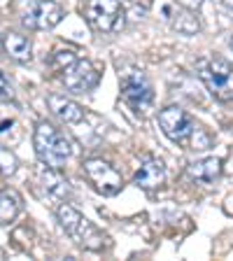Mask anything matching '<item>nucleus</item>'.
Listing matches in <instances>:
<instances>
[{"mask_svg": "<svg viewBox=\"0 0 233 261\" xmlns=\"http://www.w3.org/2000/svg\"><path fill=\"white\" fill-rule=\"evenodd\" d=\"M77 61V56H75V51H70V49H65V51H54V56H51V65H54L59 72H63L65 68L70 63H75Z\"/></svg>", "mask_w": 233, "mask_h": 261, "instance_id": "a211bd4d", "label": "nucleus"}, {"mask_svg": "<svg viewBox=\"0 0 233 261\" xmlns=\"http://www.w3.org/2000/svg\"><path fill=\"white\" fill-rule=\"evenodd\" d=\"M84 175L87 179L93 185V189L103 196H117L124 187V179H121V173L114 168L112 163L103 161V159H87L84 161Z\"/></svg>", "mask_w": 233, "mask_h": 261, "instance_id": "0eeeda50", "label": "nucleus"}, {"mask_svg": "<svg viewBox=\"0 0 233 261\" xmlns=\"http://www.w3.org/2000/svg\"><path fill=\"white\" fill-rule=\"evenodd\" d=\"M198 77L219 103H233V63L222 56H201L196 61Z\"/></svg>", "mask_w": 233, "mask_h": 261, "instance_id": "f03ea898", "label": "nucleus"}, {"mask_svg": "<svg viewBox=\"0 0 233 261\" xmlns=\"http://www.w3.org/2000/svg\"><path fill=\"white\" fill-rule=\"evenodd\" d=\"M187 175H189L191 179H196V182H205V185H210V182H215V179L222 175V161L215 159V156L191 161L189 166H187Z\"/></svg>", "mask_w": 233, "mask_h": 261, "instance_id": "4468645a", "label": "nucleus"}, {"mask_svg": "<svg viewBox=\"0 0 233 261\" xmlns=\"http://www.w3.org/2000/svg\"><path fill=\"white\" fill-rule=\"evenodd\" d=\"M166 182V166L159 156H145L136 173V185L145 191H154Z\"/></svg>", "mask_w": 233, "mask_h": 261, "instance_id": "9d476101", "label": "nucleus"}, {"mask_svg": "<svg viewBox=\"0 0 233 261\" xmlns=\"http://www.w3.org/2000/svg\"><path fill=\"white\" fill-rule=\"evenodd\" d=\"M224 5H226V7H228V10H231V12H233V0H224Z\"/></svg>", "mask_w": 233, "mask_h": 261, "instance_id": "412c9836", "label": "nucleus"}, {"mask_svg": "<svg viewBox=\"0 0 233 261\" xmlns=\"http://www.w3.org/2000/svg\"><path fill=\"white\" fill-rule=\"evenodd\" d=\"M21 210H23V198L19 191L14 189L0 191V226L14 222Z\"/></svg>", "mask_w": 233, "mask_h": 261, "instance_id": "dca6fc26", "label": "nucleus"}, {"mask_svg": "<svg viewBox=\"0 0 233 261\" xmlns=\"http://www.w3.org/2000/svg\"><path fill=\"white\" fill-rule=\"evenodd\" d=\"M226 42H228V47L233 49V35H228V38H226Z\"/></svg>", "mask_w": 233, "mask_h": 261, "instance_id": "4be33fe9", "label": "nucleus"}, {"mask_svg": "<svg viewBox=\"0 0 233 261\" xmlns=\"http://www.w3.org/2000/svg\"><path fill=\"white\" fill-rule=\"evenodd\" d=\"M7 98H12V84L7 82L5 72L0 70V100H7Z\"/></svg>", "mask_w": 233, "mask_h": 261, "instance_id": "6ab92c4d", "label": "nucleus"}, {"mask_svg": "<svg viewBox=\"0 0 233 261\" xmlns=\"http://www.w3.org/2000/svg\"><path fill=\"white\" fill-rule=\"evenodd\" d=\"M84 16L98 33H119L126 26V10L119 0H87Z\"/></svg>", "mask_w": 233, "mask_h": 261, "instance_id": "20e7f679", "label": "nucleus"}, {"mask_svg": "<svg viewBox=\"0 0 233 261\" xmlns=\"http://www.w3.org/2000/svg\"><path fill=\"white\" fill-rule=\"evenodd\" d=\"M56 219H59L61 228H63L65 233L70 236L80 247H84V250H89V252H103L105 250V245H108L105 243V240H108L105 233L98 231V228L93 226L77 207H72L70 203L63 201L59 207H56Z\"/></svg>", "mask_w": 233, "mask_h": 261, "instance_id": "f257e3e1", "label": "nucleus"}, {"mask_svg": "<svg viewBox=\"0 0 233 261\" xmlns=\"http://www.w3.org/2000/svg\"><path fill=\"white\" fill-rule=\"evenodd\" d=\"M61 82L65 84V89L72 93H89L98 87L100 82V72L98 68L87 59H77L75 63H70L61 72Z\"/></svg>", "mask_w": 233, "mask_h": 261, "instance_id": "1a4fd4ad", "label": "nucleus"}, {"mask_svg": "<svg viewBox=\"0 0 233 261\" xmlns=\"http://www.w3.org/2000/svg\"><path fill=\"white\" fill-rule=\"evenodd\" d=\"M179 7H187V10H201L203 0H175Z\"/></svg>", "mask_w": 233, "mask_h": 261, "instance_id": "aec40b11", "label": "nucleus"}, {"mask_svg": "<svg viewBox=\"0 0 233 261\" xmlns=\"http://www.w3.org/2000/svg\"><path fill=\"white\" fill-rule=\"evenodd\" d=\"M47 105H49V110H51V114L59 117L63 124H80V121L84 119V110H82L75 100H70V98H65V96H59V93H49Z\"/></svg>", "mask_w": 233, "mask_h": 261, "instance_id": "9b49d317", "label": "nucleus"}, {"mask_svg": "<svg viewBox=\"0 0 233 261\" xmlns=\"http://www.w3.org/2000/svg\"><path fill=\"white\" fill-rule=\"evenodd\" d=\"M0 51H5V49H3V38H0Z\"/></svg>", "mask_w": 233, "mask_h": 261, "instance_id": "5701e85b", "label": "nucleus"}, {"mask_svg": "<svg viewBox=\"0 0 233 261\" xmlns=\"http://www.w3.org/2000/svg\"><path fill=\"white\" fill-rule=\"evenodd\" d=\"M159 126H161L163 136L170 138L177 145H191L196 130H198V124L191 119V114L185 112L177 105H168L159 112Z\"/></svg>", "mask_w": 233, "mask_h": 261, "instance_id": "423d86ee", "label": "nucleus"}, {"mask_svg": "<svg viewBox=\"0 0 233 261\" xmlns=\"http://www.w3.org/2000/svg\"><path fill=\"white\" fill-rule=\"evenodd\" d=\"M63 7L54 0H33L23 10L21 21L28 31H51L63 21Z\"/></svg>", "mask_w": 233, "mask_h": 261, "instance_id": "6e6552de", "label": "nucleus"}, {"mask_svg": "<svg viewBox=\"0 0 233 261\" xmlns=\"http://www.w3.org/2000/svg\"><path fill=\"white\" fill-rule=\"evenodd\" d=\"M170 26H173V31H177L179 35L191 38V35H198V33H201V19L196 16V10L182 7V10H177L175 14H170Z\"/></svg>", "mask_w": 233, "mask_h": 261, "instance_id": "2eb2a0df", "label": "nucleus"}, {"mask_svg": "<svg viewBox=\"0 0 233 261\" xmlns=\"http://www.w3.org/2000/svg\"><path fill=\"white\" fill-rule=\"evenodd\" d=\"M33 147H35V154H38L40 163L51 166V168H63V163L68 161L72 154L70 140H68L56 126L49 124V121H40V124L35 126Z\"/></svg>", "mask_w": 233, "mask_h": 261, "instance_id": "7ed1b4c3", "label": "nucleus"}, {"mask_svg": "<svg viewBox=\"0 0 233 261\" xmlns=\"http://www.w3.org/2000/svg\"><path fill=\"white\" fill-rule=\"evenodd\" d=\"M3 49L16 63H31V59H33L31 40L26 35H19V33H7L5 38H3Z\"/></svg>", "mask_w": 233, "mask_h": 261, "instance_id": "ddd939ff", "label": "nucleus"}, {"mask_svg": "<svg viewBox=\"0 0 233 261\" xmlns=\"http://www.w3.org/2000/svg\"><path fill=\"white\" fill-rule=\"evenodd\" d=\"M16 166H19L16 156L7 149V147L0 145V175H3V177H10V175L16 170Z\"/></svg>", "mask_w": 233, "mask_h": 261, "instance_id": "f3484780", "label": "nucleus"}, {"mask_svg": "<svg viewBox=\"0 0 233 261\" xmlns=\"http://www.w3.org/2000/svg\"><path fill=\"white\" fill-rule=\"evenodd\" d=\"M119 82H121V96H124L126 105H131L136 112H145L152 105L154 89L142 70L128 65V68L119 70Z\"/></svg>", "mask_w": 233, "mask_h": 261, "instance_id": "39448f33", "label": "nucleus"}, {"mask_svg": "<svg viewBox=\"0 0 233 261\" xmlns=\"http://www.w3.org/2000/svg\"><path fill=\"white\" fill-rule=\"evenodd\" d=\"M38 175H40V182L42 187L47 189L49 196H54V198H61L65 201L68 196H70V185H68V179L61 175V168H51V166H40L38 168Z\"/></svg>", "mask_w": 233, "mask_h": 261, "instance_id": "f8f14e48", "label": "nucleus"}]
</instances>
